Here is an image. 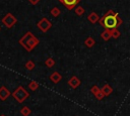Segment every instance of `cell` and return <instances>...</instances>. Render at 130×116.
Wrapping results in <instances>:
<instances>
[{"mask_svg": "<svg viewBox=\"0 0 130 116\" xmlns=\"http://www.w3.org/2000/svg\"><path fill=\"white\" fill-rule=\"evenodd\" d=\"M99 23L102 26H104L106 29L112 30L114 28L119 27L123 23V20L119 17L118 12H116L114 10H109L102 18H100Z\"/></svg>", "mask_w": 130, "mask_h": 116, "instance_id": "obj_1", "label": "cell"}, {"mask_svg": "<svg viewBox=\"0 0 130 116\" xmlns=\"http://www.w3.org/2000/svg\"><path fill=\"white\" fill-rule=\"evenodd\" d=\"M40 40L30 32L27 31L20 39H19V44L26 50V51H31L38 44Z\"/></svg>", "mask_w": 130, "mask_h": 116, "instance_id": "obj_2", "label": "cell"}, {"mask_svg": "<svg viewBox=\"0 0 130 116\" xmlns=\"http://www.w3.org/2000/svg\"><path fill=\"white\" fill-rule=\"evenodd\" d=\"M11 96L14 98V100H16V102L22 103L29 97V93L22 86H19L11 93Z\"/></svg>", "mask_w": 130, "mask_h": 116, "instance_id": "obj_3", "label": "cell"}, {"mask_svg": "<svg viewBox=\"0 0 130 116\" xmlns=\"http://www.w3.org/2000/svg\"><path fill=\"white\" fill-rule=\"evenodd\" d=\"M1 21H2V23H3V25H4L5 27L11 28V27H13V26L16 24L17 19H16V17H15L12 13H7V14H5V16L2 18Z\"/></svg>", "mask_w": 130, "mask_h": 116, "instance_id": "obj_4", "label": "cell"}, {"mask_svg": "<svg viewBox=\"0 0 130 116\" xmlns=\"http://www.w3.org/2000/svg\"><path fill=\"white\" fill-rule=\"evenodd\" d=\"M37 27H38L42 32H47L49 29H51V27H52V22H51L47 17H43V18H41V19L38 21Z\"/></svg>", "mask_w": 130, "mask_h": 116, "instance_id": "obj_5", "label": "cell"}, {"mask_svg": "<svg viewBox=\"0 0 130 116\" xmlns=\"http://www.w3.org/2000/svg\"><path fill=\"white\" fill-rule=\"evenodd\" d=\"M58 1H60L68 10H72L81 0H58Z\"/></svg>", "mask_w": 130, "mask_h": 116, "instance_id": "obj_6", "label": "cell"}, {"mask_svg": "<svg viewBox=\"0 0 130 116\" xmlns=\"http://www.w3.org/2000/svg\"><path fill=\"white\" fill-rule=\"evenodd\" d=\"M80 84H81V82H80V80H79L76 76H72V77L68 80V85H69L72 89H77V88L80 86Z\"/></svg>", "mask_w": 130, "mask_h": 116, "instance_id": "obj_7", "label": "cell"}, {"mask_svg": "<svg viewBox=\"0 0 130 116\" xmlns=\"http://www.w3.org/2000/svg\"><path fill=\"white\" fill-rule=\"evenodd\" d=\"M10 95H11L10 91H9L5 86L0 87V100L5 101V100L10 96Z\"/></svg>", "mask_w": 130, "mask_h": 116, "instance_id": "obj_8", "label": "cell"}, {"mask_svg": "<svg viewBox=\"0 0 130 116\" xmlns=\"http://www.w3.org/2000/svg\"><path fill=\"white\" fill-rule=\"evenodd\" d=\"M50 80L54 83V84H58L61 80H62V76L59 72H53L51 75H50Z\"/></svg>", "mask_w": 130, "mask_h": 116, "instance_id": "obj_9", "label": "cell"}, {"mask_svg": "<svg viewBox=\"0 0 130 116\" xmlns=\"http://www.w3.org/2000/svg\"><path fill=\"white\" fill-rule=\"evenodd\" d=\"M87 20H88L90 23L94 24V23L99 22L100 17H99V15H98V13H95V12L92 11V12H90V13L88 14V16H87Z\"/></svg>", "mask_w": 130, "mask_h": 116, "instance_id": "obj_10", "label": "cell"}, {"mask_svg": "<svg viewBox=\"0 0 130 116\" xmlns=\"http://www.w3.org/2000/svg\"><path fill=\"white\" fill-rule=\"evenodd\" d=\"M101 90H102V92H103V94H104V96H105V97L110 96V95L113 93V88H112L109 84L104 85V86H103V88H102Z\"/></svg>", "mask_w": 130, "mask_h": 116, "instance_id": "obj_11", "label": "cell"}, {"mask_svg": "<svg viewBox=\"0 0 130 116\" xmlns=\"http://www.w3.org/2000/svg\"><path fill=\"white\" fill-rule=\"evenodd\" d=\"M95 44V40L92 38V37H86L85 38V40H84V45L86 46V47H88V48H90V47H92L93 45Z\"/></svg>", "mask_w": 130, "mask_h": 116, "instance_id": "obj_12", "label": "cell"}, {"mask_svg": "<svg viewBox=\"0 0 130 116\" xmlns=\"http://www.w3.org/2000/svg\"><path fill=\"white\" fill-rule=\"evenodd\" d=\"M101 37H102L105 41H108V40L111 38V31L108 30V29H105V30L101 33Z\"/></svg>", "mask_w": 130, "mask_h": 116, "instance_id": "obj_13", "label": "cell"}, {"mask_svg": "<svg viewBox=\"0 0 130 116\" xmlns=\"http://www.w3.org/2000/svg\"><path fill=\"white\" fill-rule=\"evenodd\" d=\"M30 113H31V110H30L27 106L21 107V109H20V114H21L22 116H29Z\"/></svg>", "mask_w": 130, "mask_h": 116, "instance_id": "obj_14", "label": "cell"}, {"mask_svg": "<svg viewBox=\"0 0 130 116\" xmlns=\"http://www.w3.org/2000/svg\"><path fill=\"white\" fill-rule=\"evenodd\" d=\"M50 13H51V15H52L53 17H58V16L60 15V13H61V10H60L57 6H55V7H53V8L51 9Z\"/></svg>", "mask_w": 130, "mask_h": 116, "instance_id": "obj_15", "label": "cell"}, {"mask_svg": "<svg viewBox=\"0 0 130 116\" xmlns=\"http://www.w3.org/2000/svg\"><path fill=\"white\" fill-rule=\"evenodd\" d=\"M24 67H25V69H26L27 71H32V70L35 69V67H36V64H35L31 60H29V61H27V62L25 63Z\"/></svg>", "mask_w": 130, "mask_h": 116, "instance_id": "obj_16", "label": "cell"}, {"mask_svg": "<svg viewBox=\"0 0 130 116\" xmlns=\"http://www.w3.org/2000/svg\"><path fill=\"white\" fill-rule=\"evenodd\" d=\"M39 86H40V84H39L37 81H31V82H29V84H28V88H29L31 91H36V90L39 88Z\"/></svg>", "mask_w": 130, "mask_h": 116, "instance_id": "obj_17", "label": "cell"}, {"mask_svg": "<svg viewBox=\"0 0 130 116\" xmlns=\"http://www.w3.org/2000/svg\"><path fill=\"white\" fill-rule=\"evenodd\" d=\"M45 65H46V67H48V68H52V67L55 66V60H54L53 57H48V59L46 60V62H45Z\"/></svg>", "mask_w": 130, "mask_h": 116, "instance_id": "obj_18", "label": "cell"}, {"mask_svg": "<svg viewBox=\"0 0 130 116\" xmlns=\"http://www.w3.org/2000/svg\"><path fill=\"white\" fill-rule=\"evenodd\" d=\"M74 12L76 13V15L81 16V15H83V13L85 12V10H84V8H83L82 6H76V7H75Z\"/></svg>", "mask_w": 130, "mask_h": 116, "instance_id": "obj_19", "label": "cell"}, {"mask_svg": "<svg viewBox=\"0 0 130 116\" xmlns=\"http://www.w3.org/2000/svg\"><path fill=\"white\" fill-rule=\"evenodd\" d=\"M110 31H111V37H113V38H118L121 35V32L117 28H114V29H112Z\"/></svg>", "mask_w": 130, "mask_h": 116, "instance_id": "obj_20", "label": "cell"}, {"mask_svg": "<svg viewBox=\"0 0 130 116\" xmlns=\"http://www.w3.org/2000/svg\"><path fill=\"white\" fill-rule=\"evenodd\" d=\"M100 91H101V89H100V88H99L96 85H93V86L90 88V92L93 94V96H95V95H96V94H98Z\"/></svg>", "mask_w": 130, "mask_h": 116, "instance_id": "obj_21", "label": "cell"}, {"mask_svg": "<svg viewBox=\"0 0 130 116\" xmlns=\"http://www.w3.org/2000/svg\"><path fill=\"white\" fill-rule=\"evenodd\" d=\"M40 1H41V0H28V2H29L30 4H32V5H36V4H38Z\"/></svg>", "mask_w": 130, "mask_h": 116, "instance_id": "obj_22", "label": "cell"}, {"mask_svg": "<svg viewBox=\"0 0 130 116\" xmlns=\"http://www.w3.org/2000/svg\"><path fill=\"white\" fill-rule=\"evenodd\" d=\"M0 116H5V115H4V114H2V115H0Z\"/></svg>", "mask_w": 130, "mask_h": 116, "instance_id": "obj_23", "label": "cell"}, {"mask_svg": "<svg viewBox=\"0 0 130 116\" xmlns=\"http://www.w3.org/2000/svg\"><path fill=\"white\" fill-rule=\"evenodd\" d=\"M0 29H1V28H0Z\"/></svg>", "mask_w": 130, "mask_h": 116, "instance_id": "obj_24", "label": "cell"}]
</instances>
